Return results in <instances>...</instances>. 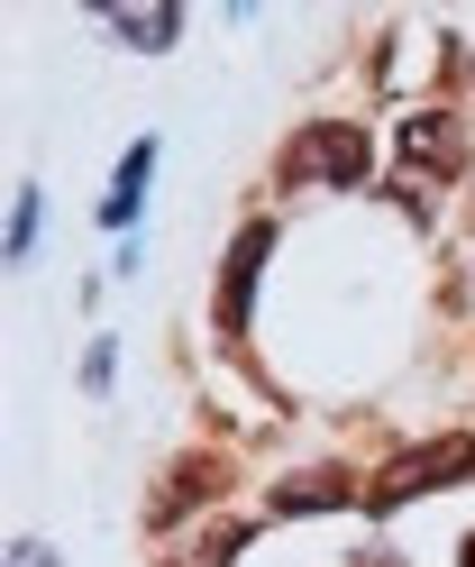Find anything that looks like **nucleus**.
<instances>
[{
    "instance_id": "39448f33",
    "label": "nucleus",
    "mask_w": 475,
    "mask_h": 567,
    "mask_svg": "<svg viewBox=\"0 0 475 567\" xmlns=\"http://www.w3.org/2000/svg\"><path fill=\"white\" fill-rule=\"evenodd\" d=\"M393 147H402L412 174H457L466 165V128H457V111H412L393 128Z\"/></svg>"
},
{
    "instance_id": "6e6552de",
    "label": "nucleus",
    "mask_w": 475,
    "mask_h": 567,
    "mask_svg": "<svg viewBox=\"0 0 475 567\" xmlns=\"http://www.w3.org/2000/svg\"><path fill=\"white\" fill-rule=\"evenodd\" d=\"M238 549H247V522H210V530H202V540H193V549H183L174 567H229Z\"/></svg>"
},
{
    "instance_id": "f03ea898",
    "label": "nucleus",
    "mask_w": 475,
    "mask_h": 567,
    "mask_svg": "<svg viewBox=\"0 0 475 567\" xmlns=\"http://www.w3.org/2000/svg\"><path fill=\"white\" fill-rule=\"evenodd\" d=\"M283 174H292V184L348 193V184H365V174H375V137H365L357 120H320V128H302V137L283 147Z\"/></svg>"
},
{
    "instance_id": "f257e3e1",
    "label": "nucleus",
    "mask_w": 475,
    "mask_h": 567,
    "mask_svg": "<svg viewBox=\"0 0 475 567\" xmlns=\"http://www.w3.org/2000/svg\"><path fill=\"white\" fill-rule=\"evenodd\" d=\"M457 476H475V440H466V431H438V440H421V449L384 457L375 485H365V504L393 513V504H412V494H438V485H457Z\"/></svg>"
},
{
    "instance_id": "0eeeda50",
    "label": "nucleus",
    "mask_w": 475,
    "mask_h": 567,
    "mask_svg": "<svg viewBox=\"0 0 475 567\" xmlns=\"http://www.w3.org/2000/svg\"><path fill=\"white\" fill-rule=\"evenodd\" d=\"M146 165H156V147H128V156H120V184H110V202H101V220H110V229H128V220H137Z\"/></svg>"
},
{
    "instance_id": "7ed1b4c3",
    "label": "nucleus",
    "mask_w": 475,
    "mask_h": 567,
    "mask_svg": "<svg viewBox=\"0 0 475 567\" xmlns=\"http://www.w3.org/2000/svg\"><path fill=\"white\" fill-rule=\"evenodd\" d=\"M219 485H229V457H210V449H183L174 467L156 476V494H146V522H156V530H174L183 513H202Z\"/></svg>"
},
{
    "instance_id": "423d86ee",
    "label": "nucleus",
    "mask_w": 475,
    "mask_h": 567,
    "mask_svg": "<svg viewBox=\"0 0 475 567\" xmlns=\"http://www.w3.org/2000/svg\"><path fill=\"white\" fill-rule=\"evenodd\" d=\"M339 504H365V485H348V467H311L275 485V513H339Z\"/></svg>"
},
{
    "instance_id": "9d476101",
    "label": "nucleus",
    "mask_w": 475,
    "mask_h": 567,
    "mask_svg": "<svg viewBox=\"0 0 475 567\" xmlns=\"http://www.w3.org/2000/svg\"><path fill=\"white\" fill-rule=\"evenodd\" d=\"M457 567H475V540H466V558H457Z\"/></svg>"
},
{
    "instance_id": "20e7f679",
    "label": "nucleus",
    "mask_w": 475,
    "mask_h": 567,
    "mask_svg": "<svg viewBox=\"0 0 475 567\" xmlns=\"http://www.w3.org/2000/svg\"><path fill=\"white\" fill-rule=\"evenodd\" d=\"M275 257V220H247L238 247H229V266H219V330H247V302H256V266Z\"/></svg>"
},
{
    "instance_id": "1a4fd4ad",
    "label": "nucleus",
    "mask_w": 475,
    "mask_h": 567,
    "mask_svg": "<svg viewBox=\"0 0 475 567\" xmlns=\"http://www.w3.org/2000/svg\"><path fill=\"white\" fill-rule=\"evenodd\" d=\"M110 28H120L128 47H165L174 28H183V10H110Z\"/></svg>"
}]
</instances>
